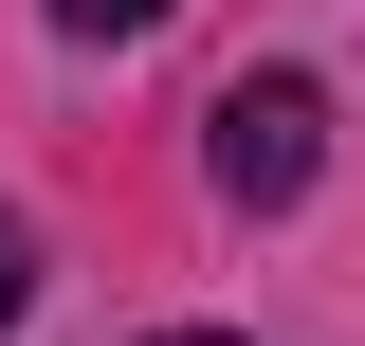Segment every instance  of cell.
<instances>
[{
  "mask_svg": "<svg viewBox=\"0 0 365 346\" xmlns=\"http://www.w3.org/2000/svg\"><path fill=\"white\" fill-rule=\"evenodd\" d=\"M146 346H220V328H146Z\"/></svg>",
  "mask_w": 365,
  "mask_h": 346,
  "instance_id": "cell-4",
  "label": "cell"
},
{
  "mask_svg": "<svg viewBox=\"0 0 365 346\" xmlns=\"http://www.w3.org/2000/svg\"><path fill=\"white\" fill-rule=\"evenodd\" d=\"M19 310H37V237L0 219V328H19Z\"/></svg>",
  "mask_w": 365,
  "mask_h": 346,
  "instance_id": "cell-2",
  "label": "cell"
},
{
  "mask_svg": "<svg viewBox=\"0 0 365 346\" xmlns=\"http://www.w3.org/2000/svg\"><path fill=\"white\" fill-rule=\"evenodd\" d=\"M55 19H73V37H146L165 0H55Z\"/></svg>",
  "mask_w": 365,
  "mask_h": 346,
  "instance_id": "cell-3",
  "label": "cell"
},
{
  "mask_svg": "<svg viewBox=\"0 0 365 346\" xmlns=\"http://www.w3.org/2000/svg\"><path fill=\"white\" fill-rule=\"evenodd\" d=\"M201 164H220V201H256V219H274V201H311V164H329V91H311V73H237Z\"/></svg>",
  "mask_w": 365,
  "mask_h": 346,
  "instance_id": "cell-1",
  "label": "cell"
}]
</instances>
